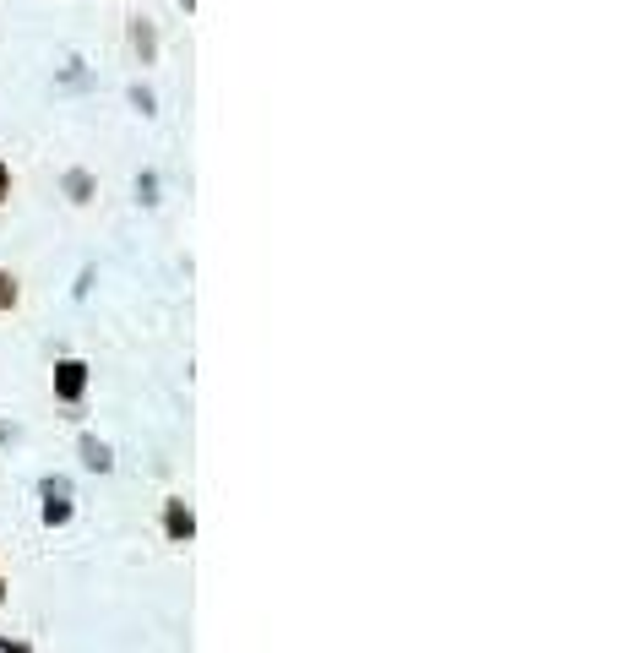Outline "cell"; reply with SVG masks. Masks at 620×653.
Returning <instances> with one entry per match:
<instances>
[{"mask_svg":"<svg viewBox=\"0 0 620 653\" xmlns=\"http://www.w3.org/2000/svg\"><path fill=\"white\" fill-rule=\"evenodd\" d=\"M66 196H71L77 207H88L93 196H98V180L88 175V169H71V175H66Z\"/></svg>","mask_w":620,"mask_h":653,"instance_id":"obj_7","label":"cell"},{"mask_svg":"<svg viewBox=\"0 0 620 653\" xmlns=\"http://www.w3.org/2000/svg\"><path fill=\"white\" fill-rule=\"evenodd\" d=\"M0 653H33V643H28V637H6V632H0Z\"/></svg>","mask_w":620,"mask_h":653,"instance_id":"obj_9","label":"cell"},{"mask_svg":"<svg viewBox=\"0 0 620 653\" xmlns=\"http://www.w3.org/2000/svg\"><path fill=\"white\" fill-rule=\"evenodd\" d=\"M39 496H44V507H39V523H44V528H66L71 517H77V501H71L66 479H44Z\"/></svg>","mask_w":620,"mask_h":653,"instance_id":"obj_2","label":"cell"},{"mask_svg":"<svg viewBox=\"0 0 620 653\" xmlns=\"http://www.w3.org/2000/svg\"><path fill=\"white\" fill-rule=\"evenodd\" d=\"M88 387H93V365L77 360V354H60L55 371H49V392H55V403L82 409V403H88Z\"/></svg>","mask_w":620,"mask_h":653,"instance_id":"obj_1","label":"cell"},{"mask_svg":"<svg viewBox=\"0 0 620 653\" xmlns=\"http://www.w3.org/2000/svg\"><path fill=\"white\" fill-rule=\"evenodd\" d=\"M131 55L142 60V66H153V60H158V28L147 17H131Z\"/></svg>","mask_w":620,"mask_h":653,"instance_id":"obj_5","label":"cell"},{"mask_svg":"<svg viewBox=\"0 0 620 653\" xmlns=\"http://www.w3.org/2000/svg\"><path fill=\"white\" fill-rule=\"evenodd\" d=\"M6 605H11V583L0 577V610H6Z\"/></svg>","mask_w":620,"mask_h":653,"instance_id":"obj_11","label":"cell"},{"mask_svg":"<svg viewBox=\"0 0 620 653\" xmlns=\"http://www.w3.org/2000/svg\"><path fill=\"white\" fill-rule=\"evenodd\" d=\"M11 191H17V175H11V164H6V158H0V207L11 202Z\"/></svg>","mask_w":620,"mask_h":653,"instance_id":"obj_8","label":"cell"},{"mask_svg":"<svg viewBox=\"0 0 620 653\" xmlns=\"http://www.w3.org/2000/svg\"><path fill=\"white\" fill-rule=\"evenodd\" d=\"M131 104L142 109V115H153V93H147V88H131Z\"/></svg>","mask_w":620,"mask_h":653,"instance_id":"obj_10","label":"cell"},{"mask_svg":"<svg viewBox=\"0 0 620 653\" xmlns=\"http://www.w3.org/2000/svg\"><path fill=\"white\" fill-rule=\"evenodd\" d=\"M77 452H82V468H88V474H115V447H109V441H98L93 430H82Z\"/></svg>","mask_w":620,"mask_h":653,"instance_id":"obj_4","label":"cell"},{"mask_svg":"<svg viewBox=\"0 0 620 653\" xmlns=\"http://www.w3.org/2000/svg\"><path fill=\"white\" fill-rule=\"evenodd\" d=\"M22 311V278L11 267H0V316H17Z\"/></svg>","mask_w":620,"mask_h":653,"instance_id":"obj_6","label":"cell"},{"mask_svg":"<svg viewBox=\"0 0 620 653\" xmlns=\"http://www.w3.org/2000/svg\"><path fill=\"white\" fill-rule=\"evenodd\" d=\"M158 523H164L169 545H191V539H196V512H191V501H185V496H164V517H158Z\"/></svg>","mask_w":620,"mask_h":653,"instance_id":"obj_3","label":"cell"}]
</instances>
